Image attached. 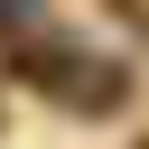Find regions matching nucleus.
<instances>
[{
    "instance_id": "nucleus-2",
    "label": "nucleus",
    "mask_w": 149,
    "mask_h": 149,
    "mask_svg": "<svg viewBox=\"0 0 149 149\" xmlns=\"http://www.w3.org/2000/svg\"><path fill=\"white\" fill-rule=\"evenodd\" d=\"M37 9H47V0H0V37H28V28H37Z\"/></svg>"
},
{
    "instance_id": "nucleus-1",
    "label": "nucleus",
    "mask_w": 149,
    "mask_h": 149,
    "mask_svg": "<svg viewBox=\"0 0 149 149\" xmlns=\"http://www.w3.org/2000/svg\"><path fill=\"white\" fill-rule=\"evenodd\" d=\"M19 74L37 84V93H56V102H74V112H121V65H93V56H74V47H56V37H28L19 47Z\"/></svg>"
}]
</instances>
